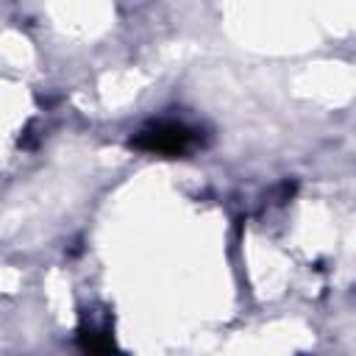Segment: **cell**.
Masks as SVG:
<instances>
[{
	"label": "cell",
	"mask_w": 356,
	"mask_h": 356,
	"mask_svg": "<svg viewBox=\"0 0 356 356\" xmlns=\"http://www.w3.org/2000/svg\"><path fill=\"white\" fill-rule=\"evenodd\" d=\"M78 345H81V350H86V353H108V350H114L111 334H108L106 328H95V325L81 328Z\"/></svg>",
	"instance_id": "cell-2"
},
{
	"label": "cell",
	"mask_w": 356,
	"mask_h": 356,
	"mask_svg": "<svg viewBox=\"0 0 356 356\" xmlns=\"http://www.w3.org/2000/svg\"><path fill=\"white\" fill-rule=\"evenodd\" d=\"M197 142H200V131L178 120L147 122L131 136V147L142 153H156V156H184Z\"/></svg>",
	"instance_id": "cell-1"
}]
</instances>
